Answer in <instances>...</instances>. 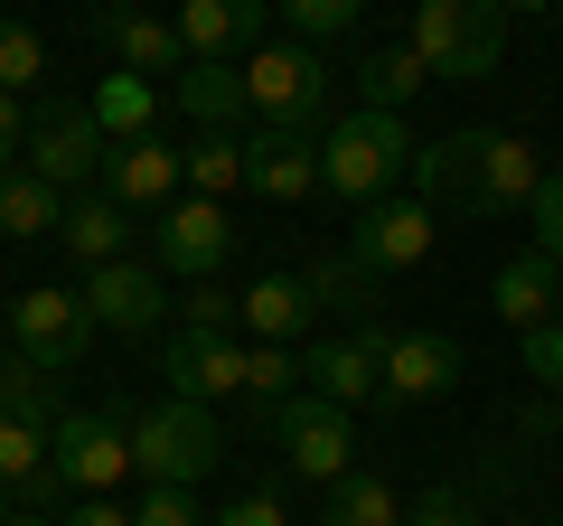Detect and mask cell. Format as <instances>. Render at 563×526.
<instances>
[{"label":"cell","instance_id":"cell-34","mask_svg":"<svg viewBox=\"0 0 563 526\" xmlns=\"http://www.w3.org/2000/svg\"><path fill=\"white\" fill-rule=\"evenodd\" d=\"M132 526H207V517H198V498H188V489H151V498L132 507Z\"/></svg>","mask_w":563,"mask_h":526},{"label":"cell","instance_id":"cell-27","mask_svg":"<svg viewBox=\"0 0 563 526\" xmlns=\"http://www.w3.org/2000/svg\"><path fill=\"white\" fill-rule=\"evenodd\" d=\"M244 395H254L263 414L291 405V395H301V348H291V339H254V348H244Z\"/></svg>","mask_w":563,"mask_h":526},{"label":"cell","instance_id":"cell-7","mask_svg":"<svg viewBox=\"0 0 563 526\" xmlns=\"http://www.w3.org/2000/svg\"><path fill=\"white\" fill-rule=\"evenodd\" d=\"M47 461H57L66 498H113V489L132 480V432H122L113 414H57Z\"/></svg>","mask_w":563,"mask_h":526},{"label":"cell","instance_id":"cell-30","mask_svg":"<svg viewBox=\"0 0 563 526\" xmlns=\"http://www.w3.org/2000/svg\"><path fill=\"white\" fill-rule=\"evenodd\" d=\"M47 85V39L29 20H0V95H29Z\"/></svg>","mask_w":563,"mask_h":526},{"label":"cell","instance_id":"cell-23","mask_svg":"<svg viewBox=\"0 0 563 526\" xmlns=\"http://www.w3.org/2000/svg\"><path fill=\"white\" fill-rule=\"evenodd\" d=\"M488 302H498L507 329H544V320H554V254H517V263H498Z\"/></svg>","mask_w":563,"mask_h":526},{"label":"cell","instance_id":"cell-31","mask_svg":"<svg viewBox=\"0 0 563 526\" xmlns=\"http://www.w3.org/2000/svg\"><path fill=\"white\" fill-rule=\"evenodd\" d=\"M0 405L29 414V424H57V395H47V366H29L20 348H0Z\"/></svg>","mask_w":563,"mask_h":526},{"label":"cell","instance_id":"cell-24","mask_svg":"<svg viewBox=\"0 0 563 526\" xmlns=\"http://www.w3.org/2000/svg\"><path fill=\"white\" fill-rule=\"evenodd\" d=\"M66 226V188H47L38 169H0V235H57Z\"/></svg>","mask_w":563,"mask_h":526},{"label":"cell","instance_id":"cell-38","mask_svg":"<svg viewBox=\"0 0 563 526\" xmlns=\"http://www.w3.org/2000/svg\"><path fill=\"white\" fill-rule=\"evenodd\" d=\"M188 329H235V302H225V292H207V283H198V302H188Z\"/></svg>","mask_w":563,"mask_h":526},{"label":"cell","instance_id":"cell-37","mask_svg":"<svg viewBox=\"0 0 563 526\" xmlns=\"http://www.w3.org/2000/svg\"><path fill=\"white\" fill-rule=\"evenodd\" d=\"M20 151H29V113L20 95H0V169H20Z\"/></svg>","mask_w":563,"mask_h":526},{"label":"cell","instance_id":"cell-41","mask_svg":"<svg viewBox=\"0 0 563 526\" xmlns=\"http://www.w3.org/2000/svg\"><path fill=\"white\" fill-rule=\"evenodd\" d=\"M0 526H57V517H38V507H10V517H0Z\"/></svg>","mask_w":563,"mask_h":526},{"label":"cell","instance_id":"cell-42","mask_svg":"<svg viewBox=\"0 0 563 526\" xmlns=\"http://www.w3.org/2000/svg\"><path fill=\"white\" fill-rule=\"evenodd\" d=\"M554 320H563V263H554Z\"/></svg>","mask_w":563,"mask_h":526},{"label":"cell","instance_id":"cell-22","mask_svg":"<svg viewBox=\"0 0 563 526\" xmlns=\"http://www.w3.org/2000/svg\"><path fill=\"white\" fill-rule=\"evenodd\" d=\"M103 47H113L132 76H179L188 66V47H179V20H141V10H103Z\"/></svg>","mask_w":563,"mask_h":526},{"label":"cell","instance_id":"cell-16","mask_svg":"<svg viewBox=\"0 0 563 526\" xmlns=\"http://www.w3.org/2000/svg\"><path fill=\"white\" fill-rule=\"evenodd\" d=\"M85 310H95V329H122V339H141V329H161V310H169V292H161V273L151 263H103V273H85Z\"/></svg>","mask_w":563,"mask_h":526},{"label":"cell","instance_id":"cell-32","mask_svg":"<svg viewBox=\"0 0 563 526\" xmlns=\"http://www.w3.org/2000/svg\"><path fill=\"white\" fill-rule=\"evenodd\" d=\"M357 10H366V0H282V20L301 29V47H310V39H347Z\"/></svg>","mask_w":563,"mask_h":526},{"label":"cell","instance_id":"cell-44","mask_svg":"<svg viewBox=\"0 0 563 526\" xmlns=\"http://www.w3.org/2000/svg\"><path fill=\"white\" fill-rule=\"evenodd\" d=\"M0 517H10V489H0Z\"/></svg>","mask_w":563,"mask_h":526},{"label":"cell","instance_id":"cell-35","mask_svg":"<svg viewBox=\"0 0 563 526\" xmlns=\"http://www.w3.org/2000/svg\"><path fill=\"white\" fill-rule=\"evenodd\" d=\"M526 376H544V385H563V320H544V329H526Z\"/></svg>","mask_w":563,"mask_h":526},{"label":"cell","instance_id":"cell-6","mask_svg":"<svg viewBox=\"0 0 563 526\" xmlns=\"http://www.w3.org/2000/svg\"><path fill=\"white\" fill-rule=\"evenodd\" d=\"M95 339H103V329H95V310H85V292L38 283V292H20V302H10V348H20L29 366H47V376H66Z\"/></svg>","mask_w":563,"mask_h":526},{"label":"cell","instance_id":"cell-9","mask_svg":"<svg viewBox=\"0 0 563 526\" xmlns=\"http://www.w3.org/2000/svg\"><path fill=\"white\" fill-rule=\"evenodd\" d=\"M432 254V198H376L357 207V235H347V273H404V263Z\"/></svg>","mask_w":563,"mask_h":526},{"label":"cell","instance_id":"cell-36","mask_svg":"<svg viewBox=\"0 0 563 526\" xmlns=\"http://www.w3.org/2000/svg\"><path fill=\"white\" fill-rule=\"evenodd\" d=\"M404 526H479V517H470V498H461V489H432V498H422Z\"/></svg>","mask_w":563,"mask_h":526},{"label":"cell","instance_id":"cell-4","mask_svg":"<svg viewBox=\"0 0 563 526\" xmlns=\"http://www.w3.org/2000/svg\"><path fill=\"white\" fill-rule=\"evenodd\" d=\"M217 461H225V432H217V414L188 405V395H169V405H151L132 424V470L151 489H198Z\"/></svg>","mask_w":563,"mask_h":526},{"label":"cell","instance_id":"cell-17","mask_svg":"<svg viewBox=\"0 0 563 526\" xmlns=\"http://www.w3.org/2000/svg\"><path fill=\"white\" fill-rule=\"evenodd\" d=\"M244 188H254V198H273V207L310 198V188H320V142H310V132L263 122L254 142H244Z\"/></svg>","mask_w":563,"mask_h":526},{"label":"cell","instance_id":"cell-29","mask_svg":"<svg viewBox=\"0 0 563 526\" xmlns=\"http://www.w3.org/2000/svg\"><path fill=\"white\" fill-rule=\"evenodd\" d=\"M179 179L198 188V198L225 207V188H244V142H225V132H198V151H179Z\"/></svg>","mask_w":563,"mask_h":526},{"label":"cell","instance_id":"cell-40","mask_svg":"<svg viewBox=\"0 0 563 526\" xmlns=\"http://www.w3.org/2000/svg\"><path fill=\"white\" fill-rule=\"evenodd\" d=\"M207 526H282V498H235L225 517H207Z\"/></svg>","mask_w":563,"mask_h":526},{"label":"cell","instance_id":"cell-43","mask_svg":"<svg viewBox=\"0 0 563 526\" xmlns=\"http://www.w3.org/2000/svg\"><path fill=\"white\" fill-rule=\"evenodd\" d=\"M507 10H544V0H507Z\"/></svg>","mask_w":563,"mask_h":526},{"label":"cell","instance_id":"cell-3","mask_svg":"<svg viewBox=\"0 0 563 526\" xmlns=\"http://www.w3.org/2000/svg\"><path fill=\"white\" fill-rule=\"evenodd\" d=\"M413 47L432 76H451V85H479V76H498V57H507V0H413Z\"/></svg>","mask_w":563,"mask_h":526},{"label":"cell","instance_id":"cell-5","mask_svg":"<svg viewBox=\"0 0 563 526\" xmlns=\"http://www.w3.org/2000/svg\"><path fill=\"white\" fill-rule=\"evenodd\" d=\"M244 113H263V122H282V132H310V122L329 113V66H320V47H254L244 57Z\"/></svg>","mask_w":563,"mask_h":526},{"label":"cell","instance_id":"cell-25","mask_svg":"<svg viewBox=\"0 0 563 526\" xmlns=\"http://www.w3.org/2000/svg\"><path fill=\"white\" fill-rule=\"evenodd\" d=\"M95 122H103V142H141V132L161 122L151 76H132V66H122V76H103V85H95Z\"/></svg>","mask_w":563,"mask_h":526},{"label":"cell","instance_id":"cell-11","mask_svg":"<svg viewBox=\"0 0 563 526\" xmlns=\"http://www.w3.org/2000/svg\"><path fill=\"white\" fill-rule=\"evenodd\" d=\"M385 405H432V395H451L461 385V348L442 339V329H385Z\"/></svg>","mask_w":563,"mask_h":526},{"label":"cell","instance_id":"cell-1","mask_svg":"<svg viewBox=\"0 0 563 526\" xmlns=\"http://www.w3.org/2000/svg\"><path fill=\"white\" fill-rule=\"evenodd\" d=\"M413 179H422V198H451L470 217H507V207H536L544 161L526 132H451V142L413 151Z\"/></svg>","mask_w":563,"mask_h":526},{"label":"cell","instance_id":"cell-20","mask_svg":"<svg viewBox=\"0 0 563 526\" xmlns=\"http://www.w3.org/2000/svg\"><path fill=\"white\" fill-rule=\"evenodd\" d=\"M169 103H179L198 132H225V122L244 113V66L235 57H188L179 85H169Z\"/></svg>","mask_w":563,"mask_h":526},{"label":"cell","instance_id":"cell-26","mask_svg":"<svg viewBox=\"0 0 563 526\" xmlns=\"http://www.w3.org/2000/svg\"><path fill=\"white\" fill-rule=\"evenodd\" d=\"M422 85H432V66H422L413 47H376V57L357 66V103H376V113H404Z\"/></svg>","mask_w":563,"mask_h":526},{"label":"cell","instance_id":"cell-8","mask_svg":"<svg viewBox=\"0 0 563 526\" xmlns=\"http://www.w3.org/2000/svg\"><path fill=\"white\" fill-rule=\"evenodd\" d=\"M103 122H95V103H57V113H38L29 122V151H20V169H38L47 188H85V179H103Z\"/></svg>","mask_w":563,"mask_h":526},{"label":"cell","instance_id":"cell-19","mask_svg":"<svg viewBox=\"0 0 563 526\" xmlns=\"http://www.w3.org/2000/svg\"><path fill=\"white\" fill-rule=\"evenodd\" d=\"M57 244L85 263V273H103V263H122V244H132V217H122V207L103 198V188H76V198H66Z\"/></svg>","mask_w":563,"mask_h":526},{"label":"cell","instance_id":"cell-39","mask_svg":"<svg viewBox=\"0 0 563 526\" xmlns=\"http://www.w3.org/2000/svg\"><path fill=\"white\" fill-rule=\"evenodd\" d=\"M57 526H132V507H113V498H76Z\"/></svg>","mask_w":563,"mask_h":526},{"label":"cell","instance_id":"cell-21","mask_svg":"<svg viewBox=\"0 0 563 526\" xmlns=\"http://www.w3.org/2000/svg\"><path fill=\"white\" fill-rule=\"evenodd\" d=\"M263 39V0H179V47L188 57H235Z\"/></svg>","mask_w":563,"mask_h":526},{"label":"cell","instance_id":"cell-15","mask_svg":"<svg viewBox=\"0 0 563 526\" xmlns=\"http://www.w3.org/2000/svg\"><path fill=\"white\" fill-rule=\"evenodd\" d=\"M103 198H113L122 217H151V207H169V198H179V151H169L161 132L113 142V151H103Z\"/></svg>","mask_w":563,"mask_h":526},{"label":"cell","instance_id":"cell-28","mask_svg":"<svg viewBox=\"0 0 563 526\" xmlns=\"http://www.w3.org/2000/svg\"><path fill=\"white\" fill-rule=\"evenodd\" d=\"M329 526H404V498L376 470H347V480H329Z\"/></svg>","mask_w":563,"mask_h":526},{"label":"cell","instance_id":"cell-10","mask_svg":"<svg viewBox=\"0 0 563 526\" xmlns=\"http://www.w3.org/2000/svg\"><path fill=\"white\" fill-rule=\"evenodd\" d=\"M273 432H282V451H291V470H301V480H347L357 424H347L329 395H291V405H273Z\"/></svg>","mask_w":563,"mask_h":526},{"label":"cell","instance_id":"cell-33","mask_svg":"<svg viewBox=\"0 0 563 526\" xmlns=\"http://www.w3.org/2000/svg\"><path fill=\"white\" fill-rule=\"evenodd\" d=\"M526 217H536V254L563 263V169H544V188H536V207H526Z\"/></svg>","mask_w":563,"mask_h":526},{"label":"cell","instance_id":"cell-12","mask_svg":"<svg viewBox=\"0 0 563 526\" xmlns=\"http://www.w3.org/2000/svg\"><path fill=\"white\" fill-rule=\"evenodd\" d=\"M161 376H169V395H188V405L244 395V348H235V329H179V339L161 348Z\"/></svg>","mask_w":563,"mask_h":526},{"label":"cell","instance_id":"cell-18","mask_svg":"<svg viewBox=\"0 0 563 526\" xmlns=\"http://www.w3.org/2000/svg\"><path fill=\"white\" fill-rule=\"evenodd\" d=\"M310 310H329L310 273H263L254 292H235V329H244V339H301Z\"/></svg>","mask_w":563,"mask_h":526},{"label":"cell","instance_id":"cell-13","mask_svg":"<svg viewBox=\"0 0 563 526\" xmlns=\"http://www.w3.org/2000/svg\"><path fill=\"white\" fill-rule=\"evenodd\" d=\"M235 254V226H225L217 198H169L161 207V273H188V283H217V263Z\"/></svg>","mask_w":563,"mask_h":526},{"label":"cell","instance_id":"cell-2","mask_svg":"<svg viewBox=\"0 0 563 526\" xmlns=\"http://www.w3.org/2000/svg\"><path fill=\"white\" fill-rule=\"evenodd\" d=\"M413 169V132H404V113H376V103H357V113L329 122L320 142V188L347 207H376L385 188Z\"/></svg>","mask_w":563,"mask_h":526},{"label":"cell","instance_id":"cell-14","mask_svg":"<svg viewBox=\"0 0 563 526\" xmlns=\"http://www.w3.org/2000/svg\"><path fill=\"white\" fill-rule=\"evenodd\" d=\"M376 366H385V329H357V339H320V348H310L301 385H310V395H329L339 414H357V405H385Z\"/></svg>","mask_w":563,"mask_h":526}]
</instances>
